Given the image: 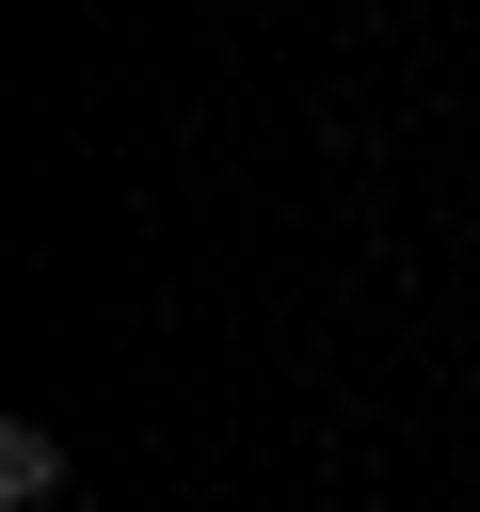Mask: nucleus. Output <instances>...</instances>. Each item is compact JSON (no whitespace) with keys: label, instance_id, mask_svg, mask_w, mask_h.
<instances>
[{"label":"nucleus","instance_id":"nucleus-1","mask_svg":"<svg viewBox=\"0 0 480 512\" xmlns=\"http://www.w3.org/2000/svg\"><path fill=\"white\" fill-rule=\"evenodd\" d=\"M48 496H64V448L16 416V432H0V512H48Z\"/></svg>","mask_w":480,"mask_h":512}]
</instances>
